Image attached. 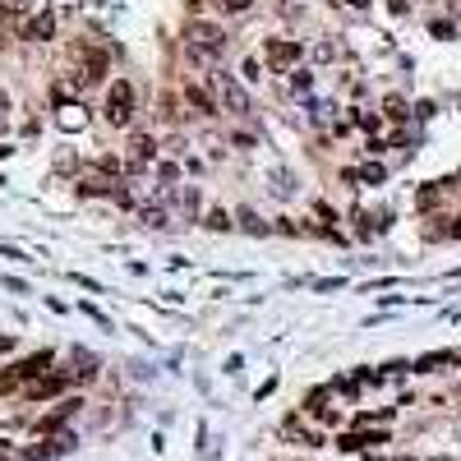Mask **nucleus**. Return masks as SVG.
I'll return each mask as SVG.
<instances>
[{"label": "nucleus", "mask_w": 461, "mask_h": 461, "mask_svg": "<svg viewBox=\"0 0 461 461\" xmlns=\"http://www.w3.org/2000/svg\"><path fill=\"white\" fill-rule=\"evenodd\" d=\"M217 83H222V102H226L235 116H249V97H245V88H240V83H235L231 74H222Z\"/></svg>", "instance_id": "20e7f679"}, {"label": "nucleus", "mask_w": 461, "mask_h": 461, "mask_svg": "<svg viewBox=\"0 0 461 461\" xmlns=\"http://www.w3.org/2000/svg\"><path fill=\"white\" fill-rule=\"evenodd\" d=\"M411 111H406V102L401 97H387V120H406Z\"/></svg>", "instance_id": "1a4fd4ad"}, {"label": "nucleus", "mask_w": 461, "mask_h": 461, "mask_svg": "<svg viewBox=\"0 0 461 461\" xmlns=\"http://www.w3.org/2000/svg\"><path fill=\"white\" fill-rule=\"evenodd\" d=\"M107 116H111V125H129V116H134V88H129V83H116V88H111Z\"/></svg>", "instance_id": "7ed1b4c3"}, {"label": "nucleus", "mask_w": 461, "mask_h": 461, "mask_svg": "<svg viewBox=\"0 0 461 461\" xmlns=\"http://www.w3.org/2000/svg\"><path fill=\"white\" fill-rule=\"evenodd\" d=\"M254 0H222V10H231V14H245Z\"/></svg>", "instance_id": "9b49d317"}, {"label": "nucleus", "mask_w": 461, "mask_h": 461, "mask_svg": "<svg viewBox=\"0 0 461 461\" xmlns=\"http://www.w3.org/2000/svg\"><path fill=\"white\" fill-rule=\"evenodd\" d=\"M337 5H346V10H355V14H360V10H369V0H337Z\"/></svg>", "instance_id": "4468645a"}, {"label": "nucleus", "mask_w": 461, "mask_h": 461, "mask_svg": "<svg viewBox=\"0 0 461 461\" xmlns=\"http://www.w3.org/2000/svg\"><path fill=\"white\" fill-rule=\"evenodd\" d=\"M286 5H300V0H286Z\"/></svg>", "instance_id": "dca6fc26"}, {"label": "nucleus", "mask_w": 461, "mask_h": 461, "mask_svg": "<svg viewBox=\"0 0 461 461\" xmlns=\"http://www.w3.org/2000/svg\"><path fill=\"white\" fill-rule=\"evenodd\" d=\"M369 443H387V433H346V438H341V447H346V452L369 447Z\"/></svg>", "instance_id": "423d86ee"}, {"label": "nucleus", "mask_w": 461, "mask_h": 461, "mask_svg": "<svg viewBox=\"0 0 461 461\" xmlns=\"http://www.w3.org/2000/svg\"><path fill=\"white\" fill-rule=\"evenodd\" d=\"M184 97H189V107H194V111H199V116H213V97H208V92H203V88H194V83H189V88H184Z\"/></svg>", "instance_id": "39448f33"}, {"label": "nucleus", "mask_w": 461, "mask_h": 461, "mask_svg": "<svg viewBox=\"0 0 461 461\" xmlns=\"http://www.w3.org/2000/svg\"><path fill=\"white\" fill-rule=\"evenodd\" d=\"M134 162H153V138H148V134L134 138Z\"/></svg>", "instance_id": "6e6552de"}, {"label": "nucleus", "mask_w": 461, "mask_h": 461, "mask_svg": "<svg viewBox=\"0 0 461 461\" xmlns=\"http://www.w3.org/2000/svg\"><path fill=\"white\" fill-rule=\"evenodd\" d=\"M263 56H268L272 69H291V65L305 56V46L291 42V37H268V42H263Z\"/></svg>", "instance_id": "f03ea898"}, {"label": "nucleus", "mask_w": 461, "mask_h": 461, "mask_svg": "<svg viewBox=\"0 0 461 461\" xmlns=\"http://www.w3.org/2000/svg\"><path fill=\"white\" fill-rule=\"evenodd\" d=\"M314 56H319V61H332V56H337V46H332V42H319V46H314Z\"/></svg>", "instance_id": "f8f14e48"}, {"label": "nucleus", "mask_w": 461, "mask_h": 461, "mask_svg": "<svg viewBox=\"0 0 461 461\" xmlns=\"http://www.w3.org/2000/svg\"><path fill=\"white\" fill-rule=\"evenodd\" d=\"M208 226H213V231H226L231 222H226V213H213V217H208Z\"/></svg>", "instance_id": "ddd939ff"}, {"label": "nucleus", "mask_w": 461, "mask_h": 461, "mask_svg": "<svg viewBox=\"0 0 461 461\" xmlns=\"http://www.w3.org/2000/svg\"><path fill=\"white\" fill-rule=\"evenodd\" d=\"M226 51V32L217 23H194L189 28V61H217Z\"/></svg>", "instance_id": "f257e3e1"}, {"label": "nucleus", "mask_w": 461, "mask_h": 461, "mask_svg": "<svg viewBox=\"0 0 461 461\" xmlns=\"http://www.w3.org/2000/svg\"><path fill=\"white\" fill-rule=\"evenodd\" d=\"M355 175H360V180H369V184H383V167H360Z\"/></svg>", "instance_id": "9d476101"}, {"label": "nucleus", "mask_w": 461, "mask_h": 461, "mask_svg": "<svg viewBox=\"0 0 461 461\" xmlns=\"http://www.w3.org/2000/svg\"><path fill=\"white\" fill-rule=\"evenodd\" d=\"M447 235H461V217H452V226H447Z\"/></svg>", "instance_id": "2eb2a0df"}, {"label": "nucleus", "mask_w": 461, "mask_h": 461, "mask_svg": "<svg viewBox=\"0 0 461 461\" xmlns=\"http://www.w3.org/2000/svg\"><path fill=\"white\" fill-rule=\"evenodd\" d=\"M23 32H28V37H37V42H42V37H51V14L32 19V23H28V28H23Z\"/></svg>", "instance_id": "0eeeda50"}]
</instances>
